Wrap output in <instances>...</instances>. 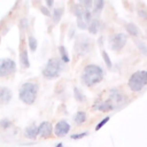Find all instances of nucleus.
<instances>
[{"label":"nucleus","instance_id":"nucleus-1","mask_svg":"<svg viewBox=\"0 0 147 147\" xmlns=\"http://www.w3.org/2000/svg\"><path fill=\"white\" fill-rule=\"evenodd\" d=\"M105 77V70L94 63H90L84 67L82 74H80V79L83 84L87 87H92L96 84H99Z\"/></svg>","mask_w":147,"mask_h":147},{"label":"nucleus","instance_id":"nucleus-2","mask_svg":"<svg viewBox=\"0 0 147 147\" xmlns=\"http://www.w3.org/2000/svg\"><path fill=\"white\" fill-rule=\"evenodd\" d=\"M39 92V85L38 83L33 80H28L23 83L18 90V96L20 100L25 105H32L34 103L37 95Z\"/></svg>","mask_w":147,"mask_h":147},{"label":"nucleus","instance_id":"nucleus-3","mask_svg":"<svg viewBox=\"0 0 147 147\" xmlns=\"http://www.w3.org/2000/svg\"><path fill=\"white\" fill-rule=\"evenodd\" d=\"M63 69V63L59 57H51L45 63L41 74L46 79H55L60 76Z\"/></svg>","mask_w":147,"mask_h":147},{"label":"nucleus","instance_id":"nucleus-4","mask_svg":"<svg viewBox=\"0 0 147 147\" xmlns=\"http://www.w3.org/2000/svg\"><path fill=\"white\" fill-rule=\"evenodd\" d=\"M147 84V71L146 70H139L133 72L129 80L127 86L132 92H140Z\"/></svg>","mask_w":147,"mask_h":147},{"label":"nucleus","instance_id":"nucleus-5","mask_svg":"<svg viewBox=\"0 0 147 147\" xmlns=\"http://www.w3.org/2000/svg\"><path fill=\"white\" fill-rule=\"evenodd\" d=\"M93 48V42L87 36H79L75 42V51L78 55H86Z\"/></svg>","mask_w":147,"mask_h":147},{"label":"nucleus","instance_id":"nucleus-6","mask_svg":"<svg viewBox=\"0 0 147 147\" xmlns=\"http://www.w3.org/2000/svg\"><path fill=\"white\" fill-rule=\"evenodd\" d=\"M127 41V36L123 32H116V33H113L109 36L108 38V42H109V46L110 48L114 51V52H119L123 49V47L125 46Z\"/></svg>","mask_w":147,"mask_h":147},{"label":"nucleus","instance_id":"nucleus-7","mask_svg":"<svg viewBox=\"0 0 147 147\" xmlns=\"http://www.w3.org/2000/svg\"><path fill=\"white\" fill-rule=\"evenodd\" d=\"M16 62L10 57H0V77H8L16 71Z\"/></svg>","mask_w":147,"mask_h":147},{"label":"nucleus","instance_id":"nucleus-8","mask_svg":"<svg viewBox=\"0 0 147 147\" xmlns=\"http://www.w3.org/2000/svg\"><path fill=\"white\" fill-rule=\"evenodd\" d=\"M70 129H71V126H70L69 122H68L67 119H61V121H59V122L55 124V126L53 127V132H54L55 136H57V137H64V136H67V134L69 133Z\"/></svg>","mask_w":147,"mask_h":147},{"label":"nucleus","instance_id":"nucleus-9","mask_svg":"<svg viewBox=\"0 0 147 147\" xmlns=\"http://www.w3.org/2000/svg\"><path fill=\"white\" fill-rule=\"evenodd\" d=\"M53 133V125L48 121H44L38 125V136L42 138H48Z\"/></svg>","mask_w":147,"mask_h":147},{"label":"nucleus","instance_id":"nucleus-10","mask_svg":"<svg viewBox=\"0 0 147 147\" xmlns=\"http://www.w3.org/2000/svg\"><path fill=\"white\" fill-rule=\"evenodd\" d=\"M13 98V92L6 86H0V106L8 105Z\"/></svg>","mask_w":147,"mask_h":147},{"label":"nucleus","instance_id":"nucleus-11","mask_svg":"<svg viewBox=\"0 0 147 147\" xmlns=\"http://www.w3.org/2000/svg\"><path fill=\"white\" fill-rule=\"evenodd\" d=\"M93 108L96 109V110H99V111L106 113V111H110V110L115 109V106L107 99V100H101V101L98 100V101H95Z\"/></svg>","mask_w":147,"mask_h":147},{"label":"nucleus","instance_id":"nucleus-12","mask_svg":"<svg viewBox=\"0 0 147 147\" xmlns=\"http://www.w3.org/2000/svg\"><path fill=\"white\" fill-rule=\"evenodd\" d=\"M108 100L116 107L117 105H119L123 101V95H122L121 91H118L117 88H111L108 93Z\"/></svg>","mask_w":147,"mask_h":147},{"label":"nucleus","instance_id":"nucleus-13","mask_svg":"<svg viewBox=\"0 0 147 147\" xmlns=\"http://www.w3.org/2000/svg\"><path fill=\"white\" fill-rule=\"evenodd\" d=\"M101 28V23L99 18H92V21L87 24V30L91 34H96Z\"/></svg>","mask_w":147,"mask_h":147},{"label":"nucleus","instance_id":"nucleus-14","mask_svg":"<svg viewBox=\"0 0 147 147\" xmlns=\"http://www.w3.org/2000/svg\"><path fill=\"white\" fill-rule=\"evenodd\" d=\"M24 136L29 139H36L37 136H38V126L32 124L30 126H28L25 130H24Z\"/></svg>","mask_w":147,"mask_h":147},{"label":"nucleus","instance_id":"nucleus-15","mask_svg":"<svg viewBox=\"0 0 147 147\" xmlns=\"http://www.w3.org/2000/svg\"><path fill=\"white\" fill-rule=\"evenodd\" d=\"M103 6H105V1L103 0H96V1H93V6H92V15H100L102 9H103Z\"/></svg>","mask_w":147,"mask_h":147},{"label":"nucleus","instance_id":"nucleus-16","mask_svg":"<svg viewBox=\"0 0 147 147\" xmlns=\"http://www.w3.org/2000/svg\"><path fill=\"white\" fill-rule=\"evenodd\" d=\"M20 61L23 68H29L30 67V60H29V55H28V51L25 48H22L20 52Z\"/></svg>","mask_w":147,"mask_h":147},{"label":"nucleus","instance_id":"nucleus-17","mask_svg":"<svg viewBox=\"0 0 147 147\" xmlns=\"http://www.w3.org/2000/svg\"><path fill=\"white\" fill-rule=\"evenodd\" d=\"M86 118H87V115L85 111L83 110H78L76 111V114L74 115V122L77 124V125H82L83 123L86 122Z\"/></svg>","mask_w":147,"mask_h":147},{"label":"nucleus","instance_id":"nucleus-18","mask_svg":"<svg viewBox=\"0 0 147 147\" xmlns=\"http://www.w3.org/2000/svg\"><path fill=\"white\" fill-rule=\"evenodd\" d=\"M125 30L127 31L129 34H131L133 37H138L140 34V30L134 23H126L125 24Z\"/></svg>","mask_w":147,"mask_h":147},{"label":"nucleus","instance_id":"nucleus-19","mask_svg":"<svg viewBox=\"0 0 147 147\" xmlns=\"http://www.w3.org/2000/svg\"><path fill=\"white\" fill-rule=\"evenodd\" d=\"M63 13H64V9H63V8H61V7L54 8V10H53V13H52V15H51V16H52L53 22H54L55 24H56V23H59V22L61 21Z\"/></svg>","mask_w":147,"mask_h":147},{"label":"nucleus","instance_id":"nucleus-20","mask_svg":"<svg viewBox=\"0 0 147 147\" xmlns=\"http://www.w3.org/2000/svg\"><path fill=\"white\" fill-rule=\"evenodd\" d=\"M59 53H60V56H61L60 60L62 61V63H69L70 62V57H69L68 51H67V48L63 45L59 46Z\"/></svg>","mask_w":147,"mask_h":147},{"label":"nucleus","instance_id":"nucleus-21","mask_svg":"<svg viewBox=\"0 0 147 147\" xmlns=\"http://www.w3.org/2000/svg\"><path fill=\"white\" fill-rule=\"evenodd\" d=\"M84 10H85V9H84L79 3H75V5H72V13H74V15L76 16L77 20H82V18H83Z\"/></svg>","mask_w":147,"mask_h":147},{"label":"nucleus","instance_id":"nucleus-22","mask_svg":"<svg viewBox=\"0 0 147 147\" xmlns=\"http://www.w3.org/2000/svg\"><path fill=\"white\" fill-rule=\"evenodd\" d=\"M74 96H75L76 101H78V102H85L86 101V96L84 95V93L78 87H74Z\"/></svg>","mask_w":147,"mask_h":147},{"label":"nucleus","instance_id":"nucleus-23","mask_svg":"<svg viewBox=\"0 0 147 147\" xmlns=\"http://www.w3.org/2000/svg\"><path fill=\"white\" fill-rule=\"evenodd\" d=\"M28 45H29V48H30L31 52H36V49L38 47V41L32 34H30L28 37Z\"/></svg>","mask_w":147,"mask_h":147},{"label":"nucleus","instance_id":"nucleus-24","mask_svg":"<svg viewBox=\"0 0 147 147\" xmlns=\"http://www.w3.org/2000/svg\"><path fill=\"white\" fill-rule=\"evenodd\" d=\"M101 55H102V59H103L106 65H107L108 68H111V67H113V63H111V60H110V56L108 55V53H107L106 51H102V52H101Z\"/></svg>","mask_w":147,"mask_h":147},{"label":"nucleus","instance_id":"nucleus-25","mask_svg":"<svg viewBox=\"0 0 147 147\" xmlns=\"http://www.w3.org/2000/svg\"><path fill=\"white\" fill-rule=\"evenodd\" d=\"M85 23H90L91 21H92V13H91V10H88V9H85L84 10V14H83V18H82Z\"/></svg>","mask_w":147,"mask_h":147},{"label":"nucleus","instance_id":"nucleus-26","mask_svg":"<svg viewBox=\"0 0 147 147\" xmlns=\"http://www.w3.org/2000/svg\"><path fill=\"white\" fill-rule=\"evenodd\" d=\"M88 134V132L87 131H84V132H79V133H72L71 136H70V138L72 139V140H78V139H83L84 137H86Z\"/></svg>","mask_w":147,"mask_h":147},{"label":"nucleus","instance_id":"nucleus-27","mask_svg":"<svg viewBox=\"0 0 147 147\" xmlns=\"http://www.w3.org/2000/svg\"><path fill=\"white\" fill-rule=\"evenodd\" d=\"M79 5L84 9H88L90 10V8H92V6H93V1L92 0H82V1H79Z\"/></svg>","mask_w":147,"mask_h":147},{"label":"nucleus","instance_id":"nucleus-28","mask_svg":"<svg viewBox=\"0 0 147 147\" xmlns=\"http://www.w3.org/2000/svg\"><path fill=\"white\" fill-rule=\"evenodd\" d=\"M0 126L2 127V129H9L10 126H11V121L10 119H8V118H2L1 121H0Z\"/></svg>","mask_w":147,"mask_h":147},{"label":"nucleus","instance_id":"nucleus-29","mask_svg":"<svg viewBox=\"0 0 147 147\" xmlns=\"http://www.w3.org/2000/svg\"><path fill=\"white\" fill-rule=\"evenodd\" d=\"M109 119H110V117H109V116H107V117L102 118V121H100V122L96 124V126H95V130H96V131H99V130H100L102 126H105V125L108 123V121H109Z\"/></svg>","mask_w":147,"mask_h":147},{"label":"nucleus","instance_id":"nucleus-30","mask_svg":"<svg viewBox=\"0 0 147 147\" xmlns=\"http://www.w3.org/2000/svg\"><path fill=\"white\" fill-rule=\"evenodd\" d=\"M76 24H77V28H79L80 30H86L87 29V23H85L83 20H77Z\"/></svg>","mask_w":147,"mask_h":147},{"label":"nucleus","instance_id":"nucleus-31","mask_svg":"<svg viewBox=\"0 0 147 147\" xmlns=\"http://www.w3.org/2000/svg\"><path fill=\"white\" fill-rule=\"evenodd\" d=\"M40 11H41L45 16H47V17H51V15H52V13L49 11V9L46 8L45 6H40Z\"/></svg>","mask_w":147,"mask_h":147},{"label":"nucleus","instance_id":"nucleus-32","mask_svg":"<svg viewBox=\"0 0 147 147\" xmlns=\"http://www.w3.org/2000/svg\"><path fill=\"white\" fill-rule=\"evenodd\" d=\"M137 47L141 49L142 54H146V44L144 41H137Z\"/></svg>","mask_w":147,"mask_h":147},{"label":"nucleus","instance_id":"nucleus-33","mask_svg":"<svg viewBox=\"0 0 147 147\" xmlns=\"http://www.w3.org/2000/svg\"><path fill=\"white\" fill-rule=\"evenodd\" d=\"M137 14L141 17V18H146L147 17V13H146V9H138L137 10Z\"/></svg>","mask_w":147,"mask_h":147},{"label":"nucleus","instance_id":"nucleus-34","mask_svg":"<svg viewBox=\"0 0 147 147\" xmlns=\"http://www.w3.org/2000/svg\"><path fill=\"white\" fill-rule=\"evenodd\" d=\"M53 5H54V1H52V0H47V1H46V6H45V7H46V8H47V7H52Z\"/></svg>","mask_w":147,"mask_h":147},{"label":"nucleus","instance_id":"nucleus-35","mask_svg":"<svg viewBox=\"0 0 147 147\" xmlns=\"http://www.w3.org/2000/svg\"><path fill=\"white\" fill-rule=\"evenodd\" d=\"M72 34H75V29H74V26L70 29V31H69V38L71 39L72 38Z\"/></svg>","mask_w":147,"mask_h":147},{"label":"nucleus","instance_id":"nucleus-36","mask_svg":"<svg viewBox=\"0 0 147 147\" xmlns=\"http://www.w3.org/2000/svg\"><path fill=\"white\" fill-rule=\"evenodd\" d=\"M55 147H63V144H62V142H59V144H56Z\"/></svg>","mask_w":147,"mask_h":147},{"label":"nucleus","instance_id":"nucleus-37","mask_svg":"<svg viewBox=\"0 0 147 147\" xmlns=\"http://www.w3.org/2000/svg\"><path fill=\"white\" fill-rule=\"evenodd\" d=\"M0 42H1V38H0Z\"/></svg>","mask_w":147,"mask_h":147}]
</instances>
